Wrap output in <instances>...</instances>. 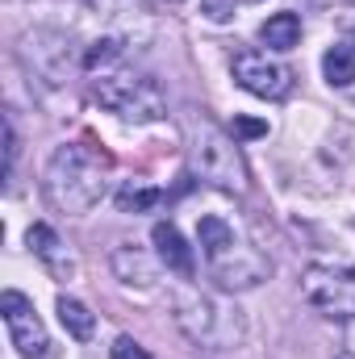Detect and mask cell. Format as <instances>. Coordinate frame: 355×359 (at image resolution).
Instances as JSON below:
<instances>
[{
  "mask_svg": "<svg viewBox=\"0 0 355 359\" xmlns=\"http://www.w3.org/2000/svg\"><path fill=\"white\" fill-rule=\"evenodd\" d=\"M109 176H113V155L109 151H100L96 142H63L46 163L42 192L59 213L80 217V213L100 205Z\"/></svg>",
  "mask_w": 355,
  "mask_h": 359,
  "instance_id": "cell-1",
  "label": "cell"
},
{
  "mask_svg": "<svg viewBox=\"0 0 355 359\" xmlns=\"http://www.w3.org/2000/svg\"><path fill=\"white\" fill-rule=\"evenodd\" d=\"M196 238H201V255L213 271V280L230 292H243V288H255L260 280H267V264L255 247H247L243 238H234V230L222 222V217H201L196 222Z\"/></svg>",
  "mask_w": 355,
  "mask_h": 359,
  "instance_id": "cell-2",
  "label": "cell"
},
{
  "mask_svg": "<svg viewBox=\"0 0 355 359\" xmlns=\"http://www.w3.org/2000/svg\"><path fill=\"white\" fill-rule=\"evenodd\" d=\"M192 172L226 196H247L251 192V172L243 163L239 138L217 130V126H201L192 134Z\"/></svg>",
  "mask_w": 355,
  "mask_h": 359,
  "instance_id": "cell-3",
  "label": "cell"
},
{
  "mask_svg": "<svg viewBox=\"0 0 355 359\" xmlns=\"http://www.w3.org/2000/svg\"><path fill=\"white\" fill-rule=\"evenodd\" d=\"M96 104H105V109H113L117 117H126V121H159L163 117V92L155 88L151 80H142V76H130V72H109V76H100L96 80Z\"/></svg>",
  "mask_w": 355,
  "mask_h": 359,
  "instance_id": "cell-4",
  "label": "cell"
},
{
  "mask_svg": "<svg viewBox=\"0 0 355 359\" xmlns=\"http://www.w3.org/2000/svg\"><path fill=\"white\" fill-rule=\"evenodd\" d=\"M305 301L339 322H355V268H335V264H314L301 276Z\"/></svg>",
  "mask_w": 355,
  "mask_h": 359,
  "instance_id": "cell-5",
  "label": "cell"
},
{
  "mask_svg": "<svg viewBox=\"0 0 355 359\" xmlns=\"http://www.w3.org/2000/svg\"><path fill=\"white\" fill-rule=\"evenodd\" d=\"M0 318H4V326H8L13 347H17L25 359H42L46 355L51 339H46V326H42V318H38V309H34L29 297H21V292L8 288V292L0 297Z\"/></svg>",
  "mask_w": 355,
  "mask_h": 359,
  "instance_id": "cell-6",
  "label": "cell"
},
{
  "mask_svg": "<svg viewBox=\"0 0 355 359\" xmlns=\"http://www.w3.org/2000/svg\"><path fill=\"white\" fill-rule=\"evenodd\" d=\"M234 80L260 100H284L293 92V72L284 63L267 59L264 50H243L234 59Z\"/></svg>",
  "mask_w": 355,
  "mask_h": 359,
  "instance_id": "cell-7",
  "label": "cell"
},
{
  "mask_svg": "<svg viewBox=\"0 0 355 359\" xmlns=\"http://www.w3.org/2000/svg\"><path fill=\"white\" fill-rule=\"evenodd\" d=\"M25 247L42 259V268L51 271L55 280H72V276H76V259H72V251L63 247V238H59L46 222H34V226L25 230Z\"/></svg>",
  "mask_w": 355,
  "mask_h": 359,
  "instance_id": "cell-8",
  "label": "cell"
},
{
  "mask_svg": "<svg viewBox=\"0 0 355 359\" xmlns=\"http://www.w3.org/2000/svg\"><path fill=\"white\" fill-rule=\"evenodd\" d=\"M151 243H155L159 259L176 271V276H192V247L184 243V234H180L172 222H155V230H151Z\"/></svg>",
  "mask_w": 355,
  "mask_h": 359,
  "instance_id": "cell-9",
  "label": "cell"
},
{
  "mask_svg": "<svg viewBox=\"0 0 355 359\" xmlns=\"http://www.w3.org/2000/svg\"><path fill=\"white\" fill-rule=\"evenodd\" d=\"M260 42L267 50H293L301 42V17L297 13H272L260 25Z\"/></svg>",
  "mask_w": 355,
  "mask_h": 359,
  "instance_id": "cell-10",
  "label": "cell"
},
{
  "mask_svg": "<svg viewBox=\"0 0 355 359\" xmlns=\"http://www.w3.org/2000/svg\"><path fill=\"white\" fill-rule=\"evenodd\" d=\"M59 322L67 326V334L72 339H92V330H96V318H92V309L84 301H76V297H59Z\"/></svg>",
  "mask_w": 355,
  "mask_h": 359,
  "instance_id": "cell-11",
  "label": "cell"
},
{
  "mask_svg": "<svg viewBox=\"0 0 355 359\" xmlns=\"http://www.w3.org/2000/svg\"><path fill=\"white\" fill-rule=\"evenodd\" d=\"M322 72L335 88H351L355 84V50L351 46H330L322 55Z\"/></svg>",
  "mask_w": 355,
  "mask_h": 359,
  "instance_id": "cell-12",
  "label": "cell"
},
{
  "mask_svg": "<svg viewBox=\"0 0 355 359\" xmlns=\"http://www.w3.org/2000/svg\"><path fill=\"white\" fill-rule=\"evenodd\" d=\"M121 55H126L121 38H100V42H92L88 50H84V67H88V72H100V76H109V72H117Z\"/></svg>",
  "mask_w": 355,
  "mask_h": 359,
  "instance_id": "cell-13",
  "label": "cell"
},
{
  "mask_svg": "<svg viewBox=\"0 0 355 359\" xmlns=\"http://www.w3.org/2000/svg\"><path fill=\"white\" fill-rule=\"evenodd\" d=\"M163 205V192L159 188H121L117 192V209L121 213H151Z\"/></svg>",
  "mask_w": 355,
  "mask_h": 359,
  "instance_id": "cell-14",
  "label": "cell"
},
{
  "mask_svg": "<svg viewBox=\"0 0 355 359\" xmlns=\"http://www.w3.org/2000/svg\"><path fill=\"white\" fill-rule=\"evenodd\" d=\"M113 268H117V276H121L126 284H134V271H138V280H142V284H151V268H147V259H142L134 247H117Z\"/></svg>",
  "mask_w": 355,
  "mask_h": 359,
  "instance_id": "cell-15",
  "label": "cell"
},
{
  "mask_svg": "<svg viewBox=\"0 0 355 359\" xmlns=\"http://www.w3.org/2000/svg\"><path fill=\"white\" fill-rule=\"evenodd\" d=\"M109 359H155V355H151V351H147L142 343H134L130 334H121V339H117V343L109 347Z\"/></svg>",
  "mask_w": 355,
  "mask_h": 359,
  "instance_id": "cell-16",
  "label": "cell"
},
{
  "mask_svg": "<svg viewBox=\"0 0 355 359\" xmlns=\"http://www.w3.org/2000/svg\"><path fill=\"white\" fill-rule=\"evenodd\" d=\"M230 134L243 138V142H247V138H264L267 121H260V117H234V121H230Z\"/></svg>",
  "mask_w": 355,
  "mask_h": 359,
  "instance_id": "cell-17",
  "label": "cell"
},
{
  "mask_svg": "<svg viewBox=\"0 0 355 359\" xmlns=\"http://www.w3.org/2000/svg\"><path fill=\"white\" fill-rule=\"evenodd\" d=\"M347 359H355V322L347 326Z\"/></svg>",
  "mask_w": 355,
  "mask_h": 359,
  "instance_id": "cell-18",
  "label": "cell"
},
{
  "mask_svg": "<svg viewBox=\"0 0 355 359\" xmlns=\"http://www.w3.org/2000/svg\"><path fill=\"white\" fill-rule=\"evenodd\" d=\"M347 46H351V50H355V25H351V29H347Z\"/></svg>",
  "mask_w": 355,
  "mask_h": 359,
  "instance_id": "cell-19",
  "label": "cell"
},
{
  "mask_svg": "<svg viewBox=\"0 0 355 359\" xmlns=\"http://www.w3.org/2000/svg\"><path fill=\"white\" fill-rule=\"evenodd\" d=\"M163 4H184V0H163Z\"/></svg>",
  "mask_w": 355,
  "mask_h": 359,
  "instance_id": "cell-20",
  "label": "cell"
},
{
  "mask_svg": "<svg viewBox=\"0 0 355 359\" xmlns=\"http://www.w3.org/2000/svg\"><path fill=\"white\" fill-rule=\"evenodd\" d=\"M343 359H347V355H343Z\"/></svg>",
  "mask_w": 355,
  "mask_h": 359,
  "instance_id": "cell-21",
  "label": "cell"
}]
</instances>
